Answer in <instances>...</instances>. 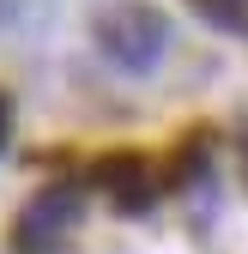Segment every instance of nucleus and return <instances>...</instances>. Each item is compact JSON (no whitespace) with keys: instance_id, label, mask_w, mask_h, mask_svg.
Wrapping results in <instances>:
<instances>
[{"instance_id":"obj_1","label":"nucleus","mask_w":248,"mask_h":254,"mask_svg":"<svg viewBox=\"0 0 248 254\" xmlns=\"http://www.w3.org/2000/svg\"><path fill=\"white\" fill-rule=\"evenodd\" d=\"M91 43L121 73H158L164 55H170V18L151 0H109L91 18Z\"/></svg>"},{"instance_id":"obj_2","label":"nucleus","mask_w":248,"mask_h":254,"mask_svg":"<svg viewBox=\"0 0 248 254\" xmlns=\"http://www.w3.org/2000/svg\"><path fill=\"white\" fill-rule=\"evenodd\" d=\"M79 212H85V194L73 182L37 188L12 218V254H67V242L79 230Z\"/></svg>"},{"instance_id":"obj_3","label":"nucleus","mask_w":248,"mask_h":254,"mask_svg":"<svg viewBox=\"0 0 248 254\" xmlns=\"http://www.w3.org/2000/svg\"><path fill=\"white\" fill-rule=\"evenodd\" d=\"M97 188L109 194L115 212H145L151 200H158V170H151L139 151H115V157L97 164Z\"/></svg>"},{"instance_id":"obj_4","label":"nucleus","mask_w":248,"mask_h":254,"mask_svg":"<svg viewBox=\"0 0 248 254\" xmlns=\"http://www.w3.org/2000/svg\"><path fill=\"white\" fill-rule=\"evenodd\" d=\"M194 18H206L212 30H224V37H242L248 43V0H182Z\"/></svg>"},{"instance_id":"obj_5","label":"nucleus","mask_w":248,"mask_h":254,"mask_svg":"<svg viewBox=\"0 0 248 254\" xmlns=\"http://www.w3.org/2000/svg\"><path fill=\"white\" fill-rule=\"evenodd\" d=\"M6 139H12V97L0 91V151H6Z\"/></svg>"},{"instance_id":"obj_6","label":"nucleus","mask_w":248,"mask_h":254,"mask_svg":"<svg viewBox=\"0 0 248 254\" xmlns=\"http://www.w3.org/2000/svg\"><path fill=\"white\" fill-rule=\"evenodd\" d=\"M242 176H248V145H242Z\"/></svg>"}]
</instances>
